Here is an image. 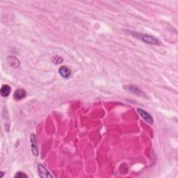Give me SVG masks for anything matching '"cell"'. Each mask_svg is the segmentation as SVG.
Returning a JSON list of instances; mask_svg holds the SVG:
<instances>
[{"label": "cell", "mask_w": 178, "mask_h": 178, "mask_svg": "<svg viewBox=\"0 0 178 178\" xmlns=\"http://www.w3.org/2000/svg\"><path fill=\"white\" fill-rule=\"evenodd\" d=\"M28 176L23 172H17V173L15 175L14 177L15 178H23V177H27Z\"/></svg>", "instance_id": "11"}, {"label": "cell", "mask_w": 178, "mask_h": 178, "mask_svg": "<svg viewBox=\"0 0 178 178\" xmlns=\"http://www.w3.org/2000/svg\"><path fill=\"white\" fill-rule=\"evenodd\" d=\"M131 35H132L134 37L136 38L139 40H141V41L144 42L147 44H150L153 45H159L161 44L159 40L153 36L151 35H148L146 34L141 33V32H136V31H129Z\"/></svg>", "instance_id": "1"}, {"label": "cell", "mask_w": 178, "mask_h": 178, "mask_svg": "<svg viewBox=\"0 0 178 178\" xmlns=\"http://www.w3.org/2000/svg\"><path fill=\"white\" fill-rule=\"evenodd\" d=\"M137 112H138L139 114L141 116V118L144 120V121L148 122V124H153V118L152 117V116L150 114V113H148L147 112H145V110L142 109H137Z\"/></svg>", "instance_id": "3"}, {"label": "cell", "mask_w": 178, "mask_h": 178, "mask_svg": "<svg viewBox=\"0 0 178 178\" xmlns=\"http://www.w3.org/2000/svg\"><path fill=\"white\" fill-rule=\"evenodd\" d=\"M52 61H53L54 63L56 64H59L63 62V59L59 56H54L52 58Z\"/></svg>", "instance_id": "10"}, {"label": "cell", "mask_w": 178, "mask_h": 178, "mask_svg": "<svg viewBox=\"0 0 178 178\" xmlns=\"http://www.w3.org/2000/svg\"><path fill=\"white\" fill-rule=\"evenodd\" d=\"M7 63L8 65L13 68H18L20 66V61L15 57H8L7 58Z\"/></svg>", "instance_id": "8"}, {"label": "cell", "mask_w": 178, "mask_h": 178, "mask_svg": "<svg viewBox=\"0 0 178 178\" xmlns=\"http://www.w3.org/2000/svg\"><path fill=\"white\" fill-rule=\"evenodd\" d=\"M38 171L40 177H53L51 173L48 171V169L42 164L38 165Z\"/></svg>", "instance_id": "4"}, {"label": "cell", "mask_w": 178, "mask_h": 178, "mask_svg": "<svg viewBox=\"0 0 178 178\" xmlns=\"http://www.w3.org/2000/svg\"><path fill=\"white\" fill-rule=\"evenodd\" d=\"M11 90V89L9 86L7 85V84H4V85L2 86L1 89H0V93H1L2 97L7 98L10 95Z\"/></svg>", "instance_id": "9"}, {"label": "cell", "mask_w": 178, "mask_h": 178, "mask_svg": "<svg viewBox=\"0 0 178 178\" xmlns=\"http://www.w3.org/2000/svg\"><path fill=\"white\" fill-rule=\"evenodd\" d=\"M59 72L61 77H63L64 79H68L71 76V70L65 66L60 67L59 69Z\"/></svg>", "instance_id": "7"}, {"label": "cell", "mask_w": 178, "mask_h": 178, "mask_svg": "<svg viewBox=\"0 0 178 178\" xmlns=\"http://www.w3.org/2000/svg\"><path fill=\"white\" fill-rule=\"evenodd\" d=\"M30 143H31V152L32 154H34L35 157H37L39 155V147H38L36 136L35 134L31 133L30 136Z\"/></svg>", "instance_id": "2"}, {"label": "cell", "mask_w": 178, "mask_h": 178, "mask_svg": "<svg viewBox=\"0 0 178 178\" xmlns=\"http://www.w3.org/2000/svg\"><path fill=\"white\" fill-rule=\"evenodd\" d=\"M26 96H27V92H26L24 89H22L16 90L13 94L14 99L17 101L22 100V99L26 98Z\"/></svg>", "instance_id": "6"}, {"label": "cell", "mask_w": 178, "mask_h": 178, "mask_svg": "<svg viewBox=\"0 0 178 178\" xmlns=\"http://www.w3.org/2000/svg\"><path fill=\"white\" fill-rule=\"evenodd\" d=\"M127 87V90H129L130 92H131L133 94L136 95L137 96H140V97L145 98V94L142 91V90L139 89L138 87H136L135 86H125Z\"/></svg>", "instance_id": "5"}]
</instances>
